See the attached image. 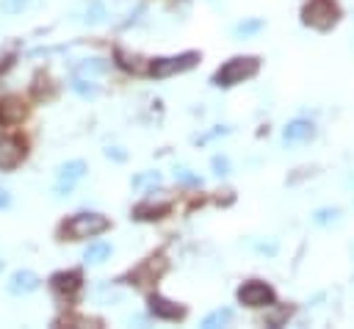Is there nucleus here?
<instances>
[{
  "instance_id": "1",
  "label": "nucleus",
  "mask_w": 354,
  "mask_h": 329,
  "mask_svg": "<svg viewBox=\"0 0 354 329\" xmlns=\"http://www.w3.org/2000/svg\"><path fill=\"white\" fill-rule=\"evenodd\" d=\"M105 229H108V218L105 216H100V213H77L64 224L61 232L69 241H80V238H94V235H100Z\"/></svg>"
},
{
  "instance_id": "2",
  "label": "nucleus",
  "mask_w": 354,
  "mask_h": 329,
  "mask_svg": "<svg viewBox=\"0 0 354 329\" xmlns=\"http://www.w3.org/2000/svg\"><path fill=\"white\" fill-rule=\"evenodd\" d=\"M257 66H260V61L257 58H252V55H238V58H232V61H227L218 72H216V86H235V83H241V80H246V77H252L254 72H257Z\"/></svg>"
},
{
  "instance_id": "3",
  "label": "nucleus",
  "mask_w": 354,
  "mask_h": 329,
  "mask_svg": "<svg viewBox=\"0 0 354 329\" xmlns=\"http://www.w3.org/2000/svg\"><path fill=\"white\" fill-rule=\"evenodd\" d=\"M301 19L315 30H329L337 22V6L332 0H310L301 11Z\"/></svg>"
},
{
  "instance_id": "4",
  "label": "nucleus",
  "mask_w": 354,
  "mask_h": 329,
  "mask_svg": "<svg viewBox=\"0 0 354 329\" xmlns=\"http://www.w3.org/2000/svg\"><path fill=\"white\" fill-rule=\"evenodd\" d=\"M196 61H199V53H183V55H171V58H158L149 66V72L155 77H169V75H177V72H185V69L196 66Z\"/></svg>"
},
{
  "instance_id": "5",
  "label": "nucleus",
  "mask_w": 354,
  "mask_h": 329,
  "mask_svg": "<svg viewBox=\"0 0 354 329\" xmlns=\"http://www.w3.org/2000/svg\"><path fill=\"white\" fill-rule=\"evenodd\" d=\"M238 301L246 304V307H266V304L274 301V290L266 282L252 279V282H243L238 288Z\"/></svg>"
},
{
  "instance_id": "6",
  "label": "nucleus",
  "mask_w": 354,
  "mask_h": 329,
  "mask_svg": "<svg viewBox=\"0 0 354 329\" xmlns=\"http://www.w3.org/2000/svg\"><path fill=\"white\" fill-rule=\"evenodd\" d=\"M25 141L22 138H17V135H3L0 138V169L3 171H11V169H17L19 163H22V158H25Z\"/></svg>"
},
{
  "instance_id": "7",
  "label": "nucleus",
  "mask_w": 354,
  "mask_h": 329,
  "mask_svg": "<svg viewBox=\"0 0 354 329\" xmlns=\"http://www.w3.org/2000/svg\"><path fill=\"white\" fill-rule=\"evenodd\" d=\"M163 271H166V260H163V257H149V260H144V263L133 271L130 279H133L136 285H147V282H155Z\"/></svg>"
},
{
  "instance_id": "8",
  "label": "nucleus",
  "mask_w": 354,
  "mask_h": 329,
  "mask_svg": "<svg viewBox=\"0 0 354 329\" xmlns=\"http://www.w3.org/2000/svg\"><path fill=\"white\" fill-rule=\"evenodd\" d=\"M39 288V276L33 274V271H14L11 276H8V293H14V296H25V293H33Z\"/></svg>"
},
{
  "instance_id": "9",
  "label": "nucleus",
  "mask_w": 354,
  "mask_h": 329,
  "mask_svg": "<svg viewBox=\"0 0 354 329\" xmlns=\"http://www.w3.org/2000/svg\"><path fill=\"white\" fill-rule=\"evenodd\" d=\"M53 290L64 299H75L80 290V274L77 271H61L53 276Z\"/></svg>"
},
{
  "instance_id": "10",
  "label": "nucleus",
  "mask_w": 354,
  "mask_h": 329,
  "mask_svg": "<svg viewBox=\"0 0 354 329\" xmlns=\"http://www.w3.org/2000/svg\"><path fill=\"white\" fill-rule=\"evenodd\" d=\"M28 113V105L22 102V97H6L0 100V122L3 124H17L22 122Z\"/></svg>"
},
{
  "instance_id": "11",
  "label": "nucleus",
  "mask_w": 354,
  "mask_h": 329,
  "mask_svg": "<svg viewBox=\"0 0 354 329\" xmlns=\"http://www.w3.org/2000/svg\"><path fill=\"white\" fill-rule=\"evenodd\" d=\"M149 310H152V315L166 318V321H174V318H183V315H185V310H183L177 301H169V299H163V296H152V299H149Z\"/></svg>"
},
{
  "instance_id": "12",
  "label": "nucleus",
  "mask_w": 354,
  "mask_h": 329,
  "mask_svg": "<svg viewBox=\"0 0 354 329\" xmlns=\"http://www.w3.org/2000/svg\"><path fill=\"white\" fill-rule=\"evenodd\" d=\"M313 133H315V127H313L310 122L296 119V122H290V124L282 130V138H285V144H299V141L313 138Z\"/></svg>"
},
{
  "instance_id": "13",
  "label": "nucleus",
  "mask_w": 354,
  "mask_h": 329,
  "mask_svg": "<svg viewBox=\"0 0 354 329\" xmlns=\"http://www.w3.org/2000/svg\"><path fill=\"white\" fill-rule=\"evenodd\" d=\"M83 174H86V163L83 160H69V163H61L58 166V182H64V185H72Z\"/></svg>"
},
{
  "instance_id": "14",
  "label": "nucleus",
  "mask_w": 354,
  "mask_h": 329,
  "mask_svg": "<svg viewBox=\"0 0 354 329\" xmlns=\"http://www.w3.org/2000/svg\"><path fill=\"white\" fill-rule=\"evenodd\" d=\"M80 19H83V22H91V25L102 22V19H105V6H102L100 0H91V3H86V6L80 8Z\"/></svg>"
},
{
  "instance_id": "15",
  "label": "nucleus",
  "mask_w": 354,
  "mask_h": 329,
  "mask_svg": "<svg viewBox=\"0 0 354 329\" xmlns=\"http://www.w3.org/2000/svg\"><path fill=\"white\" fill-rule=\"evenodd\" d=\"M108 257H111V246L102 243V241L88 243L86 252H83V260H86V263H102V260H108Z\"/></svg>"
},
{
  "instance_id": "16",
  "label": "nucleus",
  "mask_w": 354,
  "mask_h": 329,
  "mask_svg": "<svg viewBox=\"0 0 354 329\" xmlns=\"http://www.w3.org/2000/svg\"><path fill=\"white\" fill-rule=\"evenodd\" d=\"M166 210H169V202H158V205H155V202L149 199V202H144V205L136 207V218H158V216H163Z\"/></svg>"
},
{
  "instance_id": "17",
  "label": "nucleus",
  "mask_w": 354,
  "mask_h": 329,
  "mask_svg": "<svg viewBox=\"0 0 354 329\" xmlns=\"http://www.w3.org/2000/svg\"><path fill=\"white\" fill-rule=\"evenodd\" d=\"M230 321H232V310L221 307V310H213L210 315H205V318H202V326H205V329H216V326H224V323H230Z\"/></svg>"
},
{
  "instance_id": "18",
  "label": "nucleus",
  "mask_w": 354,
  "mask_h": 329,
  "mask_svg": "<svg viewBox=\"0 0 354 329\" xmlns=\"http://www.w3.org/2000/svg\"><path fill=\"white\" fill-rule=\"evenodd\" d=\"M108 69V64L102 58H86L77 64V75H102Z\"/></svg>"
},
{
  "instance_id": "19",
  "label": "nucleus",
  "mask_w": 354,
  "mask_h": 329,
  "mask_svg": "<svg viewBox=\"0 0 354 329\" xmlns=\"http://www.w3.org/2000/svg\"><path fill=\"white\" fill-rule=\"evenodd\" d=\"M158 182H160V171H141V174L133 177V188L136 191H144V188L158 185Z\"/></svg>"
},
{
  "instance_id": "20",
  "label": "nucleus",
  "mask_w": 354,
  "mask_h": 329,
  "mask_svg": "<svg viewBox=\"0 0 354 329\" xmlns=\"http://www.w3.org/2000/svg\"><path fill=\"white\" fill-rule=\"evenodd\" d=\"M263 25H266L263 19H249V22H238V25L232 28V33H235V36H243V39H246V36H252V33L263 30Z\"/></svg>"
},
{
  "instance_id": "21",
  "label": "nucleus",
  "mask_w": 354,
  "mask_h": 329,
  "mask_svg": "<svg viewBox=\"0 0 354 329\" xmlns=\"http://www.w3.org/2000/svg\"><path fill=\"white\" fill-rule=\"evenodd\" d=\"M337 218H340V210H337V207H321V210H315V216H313V221L321 224V227H324V224H335Z\"/></svg>"
},
{
  "instance_id": "22",
  "label": "nucleus",
  "mask_w": 354,
  "mask_h": 329,
  "mask_svg": "<svg viewBox=\"0 0 354 329\" xmlns=\"http://www.w3.org/2000/svg\"><path fill=\"white\" fill-rule=\"evenodd\" d=\"M72 88H75L80 97H97V83H91V80H83V77H77V80L72 83Z\"/></svg>"
},
{
  "instance_id": "23",
  "label": "nucleus",
  "mask_w": 354,
  "mask_h": 329,
  "mask_svg": "<svg viewBox=\"0 0 354 329\" xmlns=\"http://www.w3.org/2000/svg\"><path fill=\"white\" fill-rule=\"evenodd\" d=\"M36 0H3V11L6 14H19V11H25V8H30Z\"/></svg>"
},
{
  "instance_id": "24",
  "label": "nucleus",
  "mask_w": 354,
  "mask_h": 329,
  "mask_svg": "<svg viewBox=\"0 0 354 329\" xmlns=\"http://www.w3.org/2000/svg\"><path fill=\"white\" fill-rule=\"evenodd\" d=\"M174 177H177V180H183V182H199V177H196V174H191L188 169H177V171H174Z\"/></svg>"
},
{
  "instance_id": "25",
  "label": "nucleus",
  "mask_w": 354,
  "mask_h": 329,
  "mask_svg": "<svg viewBox=\"0 0 354 329\" xmlns=\"http://www.w3.org/2000/svg\"><path fill=\"white\" fill-rule=\"evenodd\" d=\"M288 315H290V310H279V312H274V315H268L266 321H268L271 326H279V323H282V321H285Z\"/></svg>"
},
{
  "instance_id": "26",
  "label": "nucleus",
  "mask_w": 354,
  "mask_h": 329,
  "mask_svg": "<svg viewBox=\"0 0 354 329\" xmlns=\"http://www.w3.org/2000/svg\"><path fill=\"white\" fill-rule=\"evenodd\" d=\"M213 169H216V174H227V171H230L227 158H213Z\"/></svg>"
},
{
  "instance_id": "27",
  "label": "nucleus",
  "mask_w": 354,
  "mask_h": 329,
  "mask_svg": "<svg viewBox=\"0 0 354 329\" xmlns=\"http://www.w3.org/2000/svg\"><path fill=\"white\" fill-rule=\"evenodd\" d=\"M8 202H11L8 191H6V188H0V207H8Z\"/></svg>"
},
{
  "instance_id": "28",
  "label": "nucleus",
  "mask_w": 354,
  "mask_h": 329,
  "mask_svg": "<svg viewBox=\"0 0 354 329\" xmlns=\"http://www.w3.org/2000/svg\"><path fill=\"white\" fill-rule=\"evenodd\" d=\"M105 155H108V158H116V160L124 158V152H119V149H105Z\"/></svg>"
},
{
  "instance_id": "29",
  "label": "nucleus",
  "mask_w": 354,
  "mask_h": 329,
  "mask_svg": "<svg viewBox=\"0 0 354 329\" xmlns=\"http://www.w3.org/2000/svg\"><path fill=\"white\" fill-rule=\"evenodd\" d=\"M0 265H3V263H0Z\"/></svg>"
}]
</instances>
